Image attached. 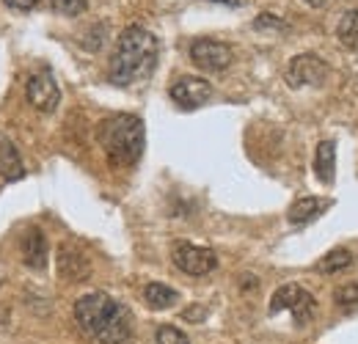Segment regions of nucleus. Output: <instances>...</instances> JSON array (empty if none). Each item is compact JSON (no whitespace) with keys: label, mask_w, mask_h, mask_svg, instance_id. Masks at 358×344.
I'll return each mask as SVG.
<instances>
[{"label":"nucleus","mask_w":358,"mask_h":344,"mask_svg":"<svg viewBox=\"0 0 358 344\" xmlns=\"http://www.w3.org/2000/svg\"><path fill=\"white\" fill-rule=\"evenodd\" d=\"M157 55H160V44L155 39V34L146 31L143 25H127L116 42L110 66H108L110 83L127 88L149 80V75L157 66Z\"/></svg>","instance_id":"nucleus-1"},{"label":"nucleus","mask_w":358,"mask_h":344,"mask_svg":"<svg viewBox=\"0 0 358 344\" xmlns=\"http://www.w3.org/2000/svg\"><path fill=\"white\" fill-rule=\"evenodd\" d=\"M75 322L99 344H130L133 339L130 311L105 292H89L75 303Z\"/></svg>","instance_id":"nucleus-2"},{"label":"nucleus","mask_w":358,"mask_h":344,"mask_svg":"<svg viewBox=\"0 0 358 344\" xmlns=\"http://www.w3.org/2000/svg\"><path fill=\"white\" fill-rule=\"evenodd\" d=\"M96 141L105 149V157L110 166H135L143 155V122L130 113L110 116L99 122Z\"/></svg>","instance_id":"nucleus-3"},{"label":"nucleus","mask_w":358,"mask_h":344,"mask_svg":"<svg viewBox=\"0 0 358 344\" xmlns=\"http://www.w3.org/2000/svg\"><path fill=\"white\" fill-rule=\"evenodd\" d=\"M268 311L270 314L292 311L295 322H298V325H306V322H312L314 311H317V303H314L312 292H306L303 287H298V284H284V287H278V289L273 292Z\"/></svg>","instance_id":"nucleus-4"},{"label":"nucleus","mask_w":358,"mask_h":344,"mask_svg":"<svg viewBox=\"0 0 358 344\" xmlns=\"http://www.w3.org/2000/svg\"><path fill=\"white\" fill-rule=\"evenodd\" d=\"M325 80H328V64L314 52H301L287 64V86L289 88H317Z\"/></svg>","instance_id":"nucleus-5"},{"label":"nucleus","mask_w":358,"mask_h":344,"mask_svg":"<svg viewBox=\"0 0 358 344\" xmlns=\"http://www.w3.org/2000/svg\"><path fill=\"white\" fill-rule=\"evenodd\" d=\"M171 259L182 273L187 275H207L218 267V257L215 251L210 248H201V245H193V243H177L174 251H171Z\"/></svg>","instance_id":"nucleus-6"},{"label":"nucleus","mask_w":358,"mask_h":344,"mask_svg":"<svg viewBox=\"0 0 358 344\" xmlns=\"http://www.w3.org/2000/svg\"><path fill=\"white\" fill-rule=\"evenodd\" d=\"M25 96L31 102V108H36L39 113H52L61 102V88L55 83L52 72L50 69H39L36 75L28 78V86H25Z\"/></svg>","instance_id":"nucleus-7"},{"label":"nucleus","mask_w":358,"mask_h":344,"mask_svg":"<svg viewBox=\"0 0 358 344\" xmlns=\"http://www.w3.org/2000/svg\"><path fill=\"white\" fill-rule=\"evenodd\" d=\"M231 47L218 39H196L190 44V61L204 72H224L231 64Z\"/></svg>","instance_id":"nucleus-8"},{"label":"nucleus","mask_w":358,"mask_h":344,"mask_svg":"<svg viewBox=\"0 0 358 344\" xmlns=\"http://www.w3.org/2000/svg\"><path fill=\"white\" fill-rule=\"evenodd\" d=\"M171 99L177 102L179 108L185 110H193V108H201L204 102H210L213 96V86L204 80V78H193V75H185L174 80V86L169 88Z\"/></svg>","instance_id":"nucleus-9"},{"label":"nucleus","mask_w":358,"mask_h":344,"mask_svg":"<svg viewBox=\"0 0 358 344\" xmlns=\"http://www.w3.org/2000/svg\"><path fill=\"white\" fill-rule=\"evenodd\" d=\"M55 264H58V275L69 284H80V281H89L91 275V264L89 259L83 257L78 248H72L69 243H64L58 248V257H55Z\"/></svg>","instance_id":"nucleus-10"},{"label":"nucleus","mask_w":358,"mask_h":344,"mask_svg":"<svg viewBox=\"0 0 358 344\" xmlns=\"http://www.w3.org/2000/svg\"><path fill=\"white\" fill-rule=\"evenodd\" d=\"M20 251H22L25 267H31V270H45L47 267L50 251H47V240H45V234H42V229H28V231L22 234Z\"/></svg>","instance_id":"nucleus-11"},{"label":"nucleus","mask_w":358,"mask_h":344,"mask_svg":"<svg viewBox=\"0 0 358 344\" xmlns=\"http://www.w3.org/2000/svg\"><path fill=\"white\" fill-rule=\"evenodd\" d=\"M325 207H328V201L325 199H317V196H303V199H298L292 207H289V223L292 226H303V223H312L314 217H320L325 213Z\"/></svg>","instance_id":"nucleus-12"},{"label":"nucleus","mask_w":358,"mask_h":344,"mask_svg":"<svg viewBox=\"0 0 358 344\" xmlns=\"http://www.w3.org/2000/svg\"><path fill=\"white\" fill-rule=\"evenodd\" d=\"M0 173H3V179H8V182H17V179L25 176L20 152H17V146L8 141V135H0Z\"/></svg>","instance_id":"nucleus-13"},{"label":"nucleus","mask_w":358,"mask_h":344,"mask_svg":"<svg viewBox=\"0 0 358 344\" xmlns=\"http://www.w3.org/2000/svg\"><path fill=\"white\" fill-rule=\"evenodd\" d=\"M314 171L322 185H331L336 176V146L334 141H322L317 143V155H314Z\"/></svg>","instance_id":"nucleus-14"},{"label":"nucleus","mask_w":358,"mask_h":344,"mask_svg":"<svg viewBox=\"0 0 358 344\" xmlns=\"http://www.w3.org/2000/svg\"><path fill=\"white\" fill-rule=\"evenodd\" d=\"M143 301H146V306L152 311H166V308H171L179 301V292L171 289V287H166V284H157L155 281V284H149L143 289Z\"/></svg>","instance_id":"nucleus-15"},{"label":"nucleus","mask_w":358,"mask_h":344,"mask_svg":"<svg viewBox=\"0 0 358 344\" xmlns=\"http://www.w3.org/2000/svg\"><path fill=\"white\" fill-rule=\"evenodd\" d=\"M350 264H353V254L348 248H334L328 257L317 264V270L320 273H328V275H336V273H345Z\"/></svg>","instance_id":"nucleus-16"},{"label":"nucleus","mask_w":358,"mask_h":344,"mask_svg":"<svg viewBox=\"0 0 358 344\" xmlns=\"http://www.w3.org/2000/svg\"><path fill=\"white\" fill-rule=\"evenodd\" d=\"M336 36H339V42L345 44V47L356 50L358 47V8H350V11L339 20V25H336Z\"/></svg>","instance_id":"nucleus-17"},{"label":"nucleus","mask_w":358,"mask_h":344,"mask_svg":"<svg viewBox=\"0 0 358 344\" xmlns=\"http://www.w3.org/2000/svg\"><path fill=\"white\" fill-rule=\"evenodd\" d=\"M254 28L259 31V34H284V31H289V25L281 20V17H275V14H259L257 20H254Z\"/></svg>","instance_id":"nucleus-18"},{"label":"nucleus","mask_w":358,"mask_h":344,"mask_svg":"<svg viewBox=\"0 0 358 344\" xmlns=\"http://www.w3.org/2000/svg\"><path fill=\"white\" fill-rule=\"evenodd\" d=\"M334 301L339 308H358V284H342L336 292H334Z\"/></svg>","instance_id":"nucleus-19"},{"label":"nucleus","mask_w":358,"mask_h":344,"mask_svg":"<svg viewBox=\"0 0 358 344\" xmlns=\"http://www.w3.org/2000/svg\"><path fill=\"white\" fill-rule=\"evenodd\" d=\"M50 6H52V11H55V14L78 17V14H83V11H86L89 0H50Z\"/></svg>","instance_id":"nucleus-20"},{"label":"nucleus","mask_w":358,"mask_h":344,"mask_svg":"<svg viewBox=\"0 0 358 344\" xmlns=\"http://www.w3.org/2000/svg\"><path fill=\"white\" fill-rule=\"evenodd\" d=\"M155 342L157 344H190V339H187L179 328H174V325H160L157 334H155Z\"/></svg>","instance_id":"nucleus-21"},{"label":"nucleus","mask_w":358,"mask_h":344,"mask_svg":"<svg viewBox=\"0 0 358 344\" xmlns=\"http://www.w3.org/2000/svg\"><path fill=\"white\" fill-rule=\"evenodd\" d=\"M8 8H14V11H31V8H36V0H3Z\"/></svg>","instance_id":"nucleus-22"},{"label":"nucleus","mask_w":358,"mask_h":344,"mask_svg":"<svg viewBox=\"0 0 358 344\" xmlns=\"http://www.w3.org/2000/svg\"><path fill=\"white\" fill-rule=\"evenodd\" d=\"M182 317H185V320H193V322H199V320H204V317H207V311H204L201 306H196V308H187Z\"/></svg>","instance_id":"nucleus-23"},{"label":"nucleus","mask_w":358,"mask_h":344,"mask_svg":"<svg viewBox=\"0 0 358 344\" xmlns=\"http://www.w3.org/2000/svg\"><path fill=\"white\" fill-rule=\"evenodd\" d=\"M210 3H221V6H229V8H240V6H245L248 0H210Z\"/></svg>","instance_id":"nucleus-24"},{"label":"nucleus","mask_w":358,"mask_h":344,"mask_svg":"<svg viewBox=\"0 0 358 344\" xmlns=\"http://www.w3.org/2000/svg\"><path fill=\"white\" fill-rule=\"evenodd\" d=\"M303 3H309V6H314V8H320V6H325L328 0H303Z\"/></svg>","instance_id":"nucleus-25"}]
</instances>
